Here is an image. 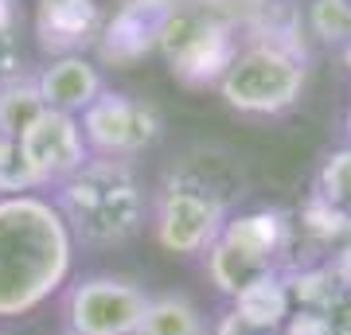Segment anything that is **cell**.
<instances>
[{
  "mask_svg": "<svg viewBox=\"0 0 351 335\" xmlns=\"http://www.w3.org/2000/svg\"><path fill=\"white\" fill-rule=\"evenodd\" d=\"M86 160L90 145L82 137L78 117H71V113L43 110L16 137V164H20V172L36 195L43 187H63Z\"/></svg>",
  "mask_w": 351,
  "mask_h": 335,
  "instance_id": "cell-7",
  "label": "cell"
},
{
  "mask_svg": "<svg viewBox=\"0 0 351 335\" xmlns=\"http://www.w3.org/2000/svg\"><path fill=\"white\" fill-rule=\"evenodd\" d=\"M78 125L90 145V156H110V160H133L149 152L164 133L156 106L117 90H101V98L78 117Z\"/></svg>",
  "mask_w": 351,
  "mask_h": 335,
  "instance_id": "cell-8",
  "label": "cell"
},
{
  "mask_svg": "<svg viewBox=\"0 0 351 335\" xmlns=\"http://www.w3.org/2000/svg\"><path fill=\"white\" fill-rule=\"evenodd\" d=\"M219 98L234 113L246 117H277L293 110L308 86V66L304 55L277 39H254L234 51L219 75Z\"/></svg>",
  "mask_w": 351,
  "mask_h": 335,
  "instance_id": "cell-4",
  "label": "cell"
},
{
  "mask_svg": "<svg viewBox=\"0 0 351 335\" xmlns=\"http://www.w3.org/2000/svg\"><path fill=\"white\" fill-rule=\"evenodd\" d=\"M339 55H343V62H348V71H351V39L343 43V47H339Z\"/></svg>",
  "mask_w": 351,
  "mask_h": 335,
  "instance_id": "cell-21",
  "label": "cell"
},
{
  "mask_svg": "<svg viewBox=\"0 0 351 335\" xmlns=\"http://www.w3.org/2000/svg\"><path fill=\"white\" fill-rule=\"evenodd\" d=\"M316 312L324 320V335H351V285L348 281H336V288L328 293V300Z\"/></svg>",
  "mask_w": 351,
  "mask_h": 335,
  "instance_id": "cell-18",
  "label": "cell"
},
{
  "mask_svg": "<svg viewBox=\"0 0 351 335\" xmlns=\"http://www.w3.org/2000/svg\"><path fill=\"white\" fill-rule=\"evenodd\" d=\"M43 110H47V106H43V98H39L36 75H20V78L0 82V129H4L12 140L20 137Z\"/></svg>",
  "mask_w": 351,
  "mask_h": 335,
  "instance_id": "cell-14",
  "label": "cell"
},
{
  "mask_svg": "<svg viewBox=\"0 0 351 335\" xmlns=\"http://www.w3.org/2000/svg\"><path fill=\"white\" fill-rule=\"evenodd\" d=\"M234 316L246 320L250 327H265V332H281V323L289 320V312H293V300H289V285L285 277L274 273L250 285L242 297H234Z\"/></svg>",
  "mask_w": 351,
  "mask_h": 335,
  "instance_id": "cell-13",
  "label": "cell"
},
{
  "mask_svg": "<svg viewBox=\"0 0 351 335\" xmlns=\"http://www.w3.org/2000/svg\"><path fill=\"white\" fill-rule=\"evenodd\" d=\"M211 335H285V332H265V327H250L246 320H239L234 312H226L223 320L215 323Z\"/></svg>",
  "mask_w": 351,
  "mask_h": 335,
  "instance_id": "cell-19",
  "label": "cell"
},
{
  "mask_svg": "<svg viewBox=\"0 0 351 335\" xmlns=\"http://www.w3.org/2000/svg\"><path fill=\"white\" fill-rule=\"evenodd\" d=\"M223 242L234 249L258 258L269 269H281V258L289 249V223L281 211H250V214H230L223 226Z\"/></svg>",
  "mask_w": 351,
  "mask_h": 335,
  "instance_id": "cell-11",
  "label": "cell"
},
{
  "mask_svg": "<svg viewBox=\"0 0 351 335\" xmlns=\"http://www.w3.org/2000/svg\"><path fill=\"white\" fill-rule=\"evenodd\" d=\"M36 32L43 51L55 55H82L101 32V16L94 0H39Z\"/></svg>",
  "mask_w": 351,
  "mask_h": 335,
  "instance_id": "cell-10",
  "label": "cell"
},
{
  "mask_svg": "<svg viewBox=\"0 0 351 335\" xmlns=\"http://www.w3.org/2000/svg\"><path fill=\"white\" fill-rule=\"evenodd\" d=\"M316 199L328 203L332 211H339L351 223V145L348 149H336L320 164V175H316Z\"/></svg>",
  "mask_w": 351,
  "mask_h": 335,
  "instance_id": "cell-16",
  "label": "cell"
},
{
  "mask_svg": "<svg viewBox=\"0 0 351 335\" xmlns=\"http://www.w3.org/2000/svg\"><path fill=\"white\" fill-rule=\"evenodd\" d=\"M75 269V234L55 199L0 195V320L59 297Z\"/></svg>",
  "mask_w": 351,
  "mask_h": 335,
  "instance_id": "cell-1",
  "label": "cell"
},
{
  "mask_svg": "<svg viewBox=\"0 0 351 335\" xmlns=\"http://www.w3.org/2000/svg\"><path fill=\"white\" fill-rule=\"evenodd\" d=\"M137 335H211L195 300L184 293H156L137 323Z\"/></svg>",
  "mask_w": 351,
  "mask_h": 335,
  "instance_id": "cell-12",
  "label": "cell"
},
{
  "mask_svg": "<svg viewBox=\"0 0 351 335\" xmlns=\"http://www.w3.org/2000/svg\"><path fill=\"white\" fill-rule=\"evenodd\" d=\"M36 86H39V98H43L47 110L82 117L101 98L106 82H101V71L86 55H55L47 66H39Z\"/></svg>",
  "mask_w": 351,
  "mask_h": 335,
  "instance_id": "cell-9",
  "label": "cell"
},
{
  "mask_svg": "<svg viewBox=\"0 0 351 335\" xmlns=\"http://www.w3.org/2000/svg\"><path fill=\"white\" fill-rule=\"evenodd\" d=\"M141 281L121 273H86L66 281L59 293V316L66 335H137V323L149 308Z\"/></svg>",
  "mask_w": 351,
  "mask_h": 335,
  "instance_id": "cell-5",
  "label": "cell"
},
{
  "mask_svg": "<svg viewBox=\"0 0 351 335\" xmlns=\"http://www.w3.org/2000/svg\"><path fill=\"white\" fill-rule=\"evenodd\" d=\"M156 47L164 51L172 75L188 86L219 82L226 62L239 51L230 43V27L199 8H168L156 27Z\"/></svg>",
  "mask_w": 351,
  "mask_h": 335,
  "instance_id": "cell-6",
  "label": "cell"
},
{
  "mask_svg": "<svg viewBox=\"0 0 351 335\" xmlns=\"http://www.w3.org/2000/svg\"><path fill=\"white\" fill-rule=\"evenodd\" d=\"M156 27H160V20L145 24L137 12H121L101 36V55L113 62H133L137 55L149 51V43H156Z\"/></svg>",
  "mask_w": 351,
  "mask_h": 335,
  "instance_id": "cell-15",
  "label": "cell"
},
{
  "mask_svg": "<svg viewBox=\"0 0 351 335\" xmlns=\"http://www.w3.org/2000/svg\"><path fill=\"white\" fill-rule=\"evenodd\" d=\"M55 207L75 234V246L117 249L133 242L149 223V191L133 160L90 156L63 187H55Z\"/></svg>",
  "mask_w": 351,
  "mask_h": 335,
  "instance_id": "cell-2",
  "label": "cell"
},
{
  "mask_svg": "<svg viewBox=\"0 0 351 335\" xmlns=\"http://www.w3.org/2000/svg\"><path fill=\"white\" fill-rule=\"evenodd\" d=\"M308 32L328 47H343L351 39V0H313L308 4Z\"/></svg>",
  "mask_w": 351,
  "mask_h": 335,
  "instance_id": "cell-17",
  "label": "cell"
},
{
  "mask_svg": "<svg viewBox=\"0 0 351 335\" xmlns=\"http://www.w3.org/2000/svg\"><path fill=\"white\" fill-rule=\"evenodd\" d=\"M348 133H351V110H348Z\"/></svg>",
  "mask_w": 351,
  "mask_h": 335,
  "instance_id": "cell-22",
  "label": "cell"
},
{
  "mask_svg": "<svg viewBox=\"0 0 351 335\" xmlns=\"http://www.w3.org/2000/svg\"><path fill=\"white\" fill-rule=\"evenodd\" d=\"M12 156H16V140L8 137L4 129H0V168H4V164L12 160Z\"/></svg>",
  "mask_w": 351,
  "mask_h": 335,
  "instance_id": "cell-20",
  "label": "cell"
},
{
  "mask_svg": "<svg viewBox=\"0 0 351 335\" xmlns=\"http://www.w3.org/2000/svg\"><path fill=\"white\" fill-rule=\"evenodd\" d=\"M226 219H230V199L215 179L180 164L160 179L156 195H149V223L152 238L164 253L172 258H199L219 242Z\"/></svg>",
  "mask_w": 351,
  "mask_h": 335,
  "instance_id": "cell-3",
  "label": "cell"
}]
</instances>
